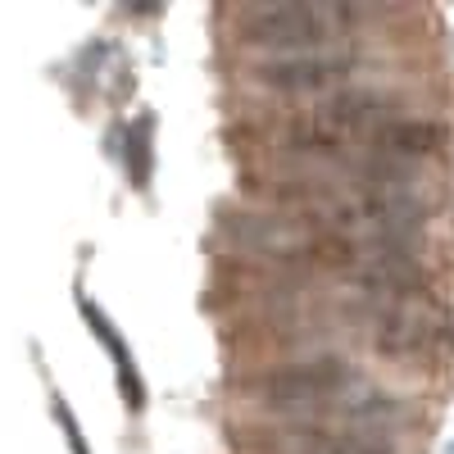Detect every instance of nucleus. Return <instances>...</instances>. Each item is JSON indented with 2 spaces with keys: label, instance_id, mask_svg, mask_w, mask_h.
<instances>
[{
  "label": "nucleus",
  "instance_id": "10",
  "mask_svg": "<svg viewBox=\"0 0 454 454\" xmlns=\"http://www.w3.org/2000/svg\"><path fill=\"white\" fill-rule=\"evenodd\" d=\"M82 309H87V318H91V332L109 346V355H114V368H119V387H123V400L132 404V409H141L145 404V395H141V377L132 372V359H128V346H123V336L114 332V323L100 314V309H91L87 300H82Z\"/></svg>",
  "mask_w": 454,
  "mask_h": 454
},
{
  "label": "nucleus",
  "instance_id": "11",
  "mask_svg": "<svg viewBox=\"0 0 454 454\" xmlns=\"http://www.w3.org/2000/svg\"><path fill=\"white\" fill-rule=\"evenodd\" d=\"M55 419H59V427L68 432V441H73V454H91V450H87V441H82V432H78V423H73V413H68L64 404H55Z\"/></svg>",
  "mask_w": 454,
  "mask_h": 454
},
{
  "label": "nucleus",
  "instance_id": "2",
  "mask_svg": "<svg viewBox=\"0 0 454 454\" xmlns=\"http://www.w3.org/2000/svg\"><path fill=\"white\" fill-rule=\"evenodd\" d=\"M346 387H355V368L340 355H309V359H291L263 372L259 395L273 409H300V404H318L332 400Z\"/></svg>",
  "mask_w": 454,
  "mask_h": 454
},
{
  "label": "nucleus",
  "instance_id": "7",
  "mask_svg": "<svg viewBox=\"0 0 454 454\" xmlns=\"http://www.w3.org/2000/svg\"><path fill=\"white\" fill-rule=\"evenodd\" d=\"M377 145H382V155L395 160H432L445 145V128L436 119H391L377 132Z\"/></svg>",
  "mask_w": 454,
  "mask_h": 454
},
{
  "label": "nucleus",
  "instance_id": "4",
  "mask_svg": "<svg viewBox=\"0 0 454 454\" xmlns=\"http://www.w3.org/2000/svg\"><path fill=\"white\" fill-rule=\"evenodd\" d=\"M355 73L350 55H327V51H309V55H273L254 64V82L269 87L278 96H318L332 91L336 82H346Z\"/></svg>",
  "mask_w": 454,
  "mask_h": 454
},
{
  "label": "nucleus",
  "instance_id": "6",
  "mask_svg": "<svg viewBox=\"0 0 454 454\" xmlns=\"http://www.w3.org/2000/svg\"><path fill=\"white\" fill-rule=\"evenodd\" d=\"M372 346L382 359H419L432 346V318H423L413 305H387L372 327Z\"/></svg>",
  "mask_w": 454,
  "mask_h": 454
},
{
  "label": "nucleus",
  "instance_id": "5",
  "mask_svg": "<svg viewBox=\"0 0 454 454\" xmlns=\"http://www.w3.org/2000/svg\"><path fill=\"white\" fill-rule=\"evenodd\" d=\"M391 96L382 91H368V87H355V91H332L327 105L318 109V119L340 132V137H364V132H382L391 123Z\"/></svg>",
  "mask_w": 454,
  "mask_h": 454
},
{
  "label": "nucleus",
  "instance_id": "1",
  "mask_svg": "<svg viewBox=\"0 0 454 454\" xmlns=\"http://www.w3.org/2000/svg\"><path fill=\"white\" fill-rule=\"evenodd\" d=\"M350 19H359V10L350 5H254L241 14V36L263 51L309 55L327 36H336V23Z\"/></svg>",
  "mask_w": 454,
  "mask_h": 454
},
{
  "label": "nucleus",
  "instance_id": "3",
  "mask_svg": "<svg viewBox=\"0 0 454 454\" xmlns=\"http://www.w3.org/2000/svg\"><path fill=\"white\" fill-rule=\"evenodd\" d=\"M364 291L382 295L387 305H419L432 295V273L423 254L413 250V237L377 232V250L364 263Z\"/></svg>",
  "mask_w": 454,
  "mask_h": 454
},
{
  "label": "nucleus",
  "instance_id": "9",
  "mask_svg": "<svg viewBox=\"0 0 454 454\" xmlns=\"http://www.w3.org/2000/svg\"><path fill=\"white\" fill-rule=\"evenodd\" d=\"M282 150H291V155H340V145H346V137L332 132L323 119H318V109L305 114V119H291L278 137Z\"/></svg>",
  "mask_w": 454,
  "mask_h": 454
},
{
  "label": "nucleus",
  "instance_id": "8",
  "mask_svg": "<svg viewBox=\"0 0 454 454\" xmlns=\"http://www.w3.org/2000/svg\"><path fill=\"white\" fill-rule=\"evenodd\" d=\"M300 454H395L387 436H372V432H323V427H305V432H291Z\"/></svg>",
  "mask_w": 454,
  "mask_h": 454
}]
</instances>
